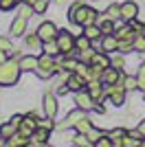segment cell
Wrapping results in <instances>:
<instances>
[{"label":"cell","mask_w":145,"mask_h":147,"mask_svg":"<svg viewBox=\"0 0 145 147\" xmlns=\"http://www.w3.org/2000/svg\"><path fill=\"white\" fill-rule=\"evenodd\" d=\"M55 73H64L62 61H55V57H51V55H46V53H42V55L37 57L35 75L40 77V79H51Z\"/></svg>","instance_id":"cell-1"},{"label":"cell","mask_w":145,"mask_h":147,"mask_svg":"<svg viewBox=\"0 0 145 147\" xmlns=\"http://www.w3.org/2000/svg\"><path fill=\"white\" fill-rule=\"evenodd\" d=\"M22 68L16 59H7L5 64H0V86H16L20 79Z\"/></svg>","instance_id":"cell-2"},{"label":"cell","mask_w":145,"mask_h":147,"mask_svg":"<svg viewBox=\"0 0 145 147\" xmlns=\"http://www.w3.org/2000/svg\"><path fill=\"white\" fill-rule=\"evenodd\" d=\"M97 18H99V13L92 9V7H86V2L77 9V13L70 18L72 24H77V26H88V24H97Z\"/></svg>","instance_id":"cell-3"},{"label":"cell","mask_w":145,"mask_h":147,"mask_svg":"<svg viewBox=\"0 0 145 147\" xmlns=\"http://www.w3.org/2000/svg\"><path fill=\"white\" fill-rule=\"evenodd\" d=\"M75 103H77V108H81V110H86V112L95 110V112H99V114H103V112H106L101 105H99L95 99L90 97V92L86 90V88H84V90H77V92H75Z\"/></svg>","instance_id":"cell-4"},{"label":"cell","mask_w":145,"mask_h":147,"mask_svg":"<svg viewBox=\"0 0 145 147\" xmlns=\"http://www.w3.org/2000/svg\"><path fill=\"white\" fill-rule=\"evenodd\" d=\"M57 44H60V51L62 55H75L77 53V46H75V35H72L68 29H62L57 31Z\"/></svg>","instance_id":"cell-5"},{"label":"cell","mask_w":145,"mask_h":147,"mask_svg":"<svg viewBox=\"0 0 145 147\" xmlns=\"http://www.w3.org/2000/svg\"><path fill=\"white\" fill-rule=\"evenodd\" d=\"M125 88L119 86V84H106V99H110L112 105H123L125 103Z\"/></svg>","instance_id":"cell-6"},{"label":"cell","mask_w":145,"mask_h":147,"mask_svg":"<svg viewBox=\"0 0 145 147\" xmlns=\"http://www.w3.org/2000/svg\"><path fill=\"white\" fill-rule=\"evenodd\" d=\"M57 26L53 24V22H42V24L37 26V35H40V40H42V42H48V40H55V37H57Z\"/></svg>","instance_id":"cell-7"},{"label":"cell","mask_w":145,"mask_h":147,"mask_svg":"<svg viewBox=\"0 0 145 147\" xmlns=\"http://www.w3.org/2000/svg\"><path fill=\"white\" fill-rule=\"evenodd\" d=\"M136 16H139V5H136L134 0H125V2L121 5V20L132 22Z\"/></svg>","instance_id":"cell-8"},{"label":"cell","mask_w":145,"mask_h":147,"mask_svg":"<svg viewBox=\"0 0 145 147\" xmlns=\"http://www.w3.org/2000/svg\"><path fill=\"white\" fill-rule=\"evenodd\" d=\"M48 138H51V129L40 127V125H37L35 132H33V136H31V141H29V145H33V147H42V145H46V143H48Z\"/></svg>","instance_id":"cell-9"},{"label":"cell","mask_w":145,"mask_h":147,"mask_svg":"<svg viewBox=\"0 0 145 147\" xmlns=\"http://www.w3.org/2000/svg\"><path fill=\"white\" fill-rule=\"evenodd\" d=\"M42 105H44V114H46V117H51V119L57 117V99H55V94L46 92V94H44Z\"/></svg>","instance_id":"cell-10"},{"label":"cell","mask_w":145,"mask_h":147,"mask_svg":"<svg viewBox=\"0 0 145 147\" xmlns=\"http://www.w3.org/2000/svg\"><path fill=\"white\" fill-rule=\"evenodd\" d=\"M66 86H68V90H72V92L84 90V88H86V79L81 77V75H77V73H68V77H66Z\"/></svg>","instance_id":"cell-11"},{"label":"cell","mask_w":145,"mask_h":147,"mask_svg":"<svg viewBox=\"0 0 145 147\" xmlns=\"http://www.w3.org/2000/svg\"><path fill=\"white\" fill-rule=\"evenodd\" d=\"M84 117H86V110H81V108H75V110H70V112L66 114V121L62 123L60 127H62V129H64V127H75V123H77L79 119H84Z\"/></svg>","instance_id":"cell-12"},{"label":"cell","mask_w":145,"mask_h":147,"mask_svg":"<svg viewBox=\"0 0 145 147\" xmlns=\"http://www.w3.org/2000/svg\"><path fill=\"white\" fill-rule=\"evenodd\" d=\"M9 33H11V37H20L26 33V18H22V16H18V18L11 22V29H9Z\"/></svg>","instance_id":"cell-13"},{"label":"cell","mask_w":145,"mask_h":147,"mask_svg":"<svg viewBox=\"0 0 145 147\" xmlns=\"http://www.w3.org/2000/svg\"><path fill=\"white\" fill-rule=\"evenodd\" d=\"M117 46H119V40H117L115 33H110V35H101V51H103V53H115Z\"/></svg>","instance_id":"cell-14"},{"label":"cell","mask_w":145,"mask_h":147,"mask_svg":"<svg viewBox=\"0 0 145 147\" xmlns=\"http://www.w3.org/2000/svg\"><path fill=\"white\" fill-rule=\"evenodd\" d=\"M20 68H22V73H35V68H37V57L35 55H24L18 59Z\"/></svg>","instance_id":"cell-15"},{"label":"cell","mask_w":145,"mask_h":147,"mask_svg":"<svg viewBox=\"0 0 145 147\" xmlns=\"http://www.w3.org/2000/svg\"><path fill=\"white\" fill-rule=\"evenodd\" d=\"M117 40H123V42H134V35H136V31L132 29V24L130 26H121V29L115 31Z\"/></svg>","instance_id":"cell-16"},{"label":"cell","mask_w":145,"mask_h":147,"mask_svg":"<svg viewBox=\"0 0 145 147\" xmlns=\"http://www.w3.org/2000/svg\"><path fill=\"white\" fill-rule=\"evenodd\" d=\"M119 75H121V70H119V68H115V66H108L106 70H103V77H101V81H103V84H117V81H119Z\"/></svg>","instance_id":"cell-17"},{"label":"cell","mask_w":145,"mask_h":147,"mask_svg":"<svg viewBox=\"0 0 145 147\" xmlns=\"http://www.w3.org/2000/svg\"><path fill=\"white\" fill-rule=\"evenodd\" d=\"M42 53H46V55H51V57L62 55V51H60V44H57V40H48V42H42Z\"/></svg>","instance_id":"cell-18"},{"label":"cell","mask_w":145,"mask_h":147,"mask_svg":"<svg viewBox=\"0 0 145 147\" xmlns=\"http://www.w3.org/2000/svg\"><path fill=\"white\" fill-rule=\"evenodd\" d=\"M97 24H99V29H101L103 35H110V33H115V20H108L106 16H101V18H97Z\"/></svg>","instance_id":"cell-19"},{"label":"cell","mask_w":145,"mask_h":147,"mask_svg":"<svg viewBox=\"0 0 145 147\" xmlns=\"http://www.w3.org/2000/svg\"><path fill=\"white\" fill-rule=\"evenodd\" d=\"M29 141H31V138H26V136H22L20 132H16L13 136L7 138V145H9V147H26V145H29Z\"/></svg>","instance_id":"cell-20"},{"label":"cell","mask_w":145,"mask_h":147,"mask_svg":"<svg viewBox=\"0 0 145 147\" xmlns=\"http://www.w3.org/2000/svg\"><path fill=\"white\" fill-rule=\"evenodd\" d=\"M84 35L90 40V42H97V40H101V29H99V24H88L84 26Z\"/></svg>","instance_id":"cell-21"},{"label":"cell","mask_w":145,"mask_h":147,"mask_svg":"<svg viewBox=\"0 0 145 147\" xmlns=\"http://www.w3.org/2000/svg\"><path fill=\"white\" fill-rule=\"evenodd\" d=\"M90 64H97V66H101V68H108V66H110V53H103V51H97Z\"/></svg>","instance_id":"cell-22"},{"label":"cell","mask_w":145,"mask_h":147,"mask_svg":"<svg viewBox=\"0 0 145 147\" xmlns=\"http://www.w3.org/2000/svg\"><path fill=\"white\" fill-rule=\"evenodd\" d=\"M16 132H18V125L13 121H7V123L0 125V138H9V136H13Z\"/></svg>","instance_id":"cell-23"},{"label":"cell","mask_w":145,"mask_h":147,"mask_svg":"<svg viewBox=\"0 0 145 147\" xmlns=\"http://www.w3.org/2000/svg\"><path fill=\"white\" fill-rule=\"evenodd\" d=\"M127 134V129H123V127H115V129H110L108 132V136L112 138V145L115 147H121V141H123V136Z\"/></svg>","instance_id":"cell-24"},{"label":"cell","mask_w":145,"mask_h":147,"mask_svg":"<svg viewBox=\"0 0 145 147\" xmlns=\"http://www.w3.org/2000/svg\"><path fill=\"white\" fill-rule=\"evenodd\" d=\"M108 20H121V5H110L108 9H106V13H103Z\"/></svg>","instance_id":"cell-25"},{"label":"cell","mask_w":145,"mask_h":147,"mask_svg":"<svg viewBox=\"0 0 145 147\" xmlns=\"http://www.w3.org/2000/svg\"><path fill=\"white\" fill-rule=\"evenodd\" d=\"M26 46L33 49V51H42V40H40V35H37V33L26 35Z\"/></svg>","instance_id":"cell-26"},{"label":"cell","mask_w":145,"mask_h":147,"mask_svg":"<svg viewBox=\"0 0 145 147\" xmlns=\"http://www.w3.org/2000/svg\"><path fill=\"white\" fill-rule=\"evenodd\" d=\"M72 145H75V147H90V145H92V141H90V138H88L86 134L77 132V134H75V138H72Z\"/></svg>","instance_id":"cell-27"},{"label":"cell","mask_w":145,"mask_h":147,"mask_svg":"<svg viewBox=\"0 0 145 147\" xmlns=\"http://www.w3.org/2000/svg\"><path fill=\"white\" fill-rule=\"evenodd\" d=\"M92 127V121L88 117H84V119H79L77 123H75V129H77V132H81V134H86V132H88V129Z\"/></svg>","instance_id":"cell-28"},{"label":"cell","mask_w":145,"mask_h":147,"mask_svg":"<svg viewBox=\"0 0 145 147\" xmlns=\"http://www.w3.org/2000/svg\"><path fill=\"white\" fill-rule=\"evenodd\" d=\"M123 88H125V90H139V77L125 75V77H123Z\"/></svg>","instance_id":"cell-29"},{"label":"cell","mask_w":145,"mask_h":147,"mask_svg":"<svg viewBox=\"0 0 145 147\" xmlns=\"http://www.w3.org/2000/svg\"><path fill=\"white\" fill-rule=\"evenodd\" d=\"M110 66H115V68H119V70H123V66H125V57H123V53L110 55Z\"/></svg>","instance_id":"cell-30"},{"label":"cell","mask_w":145,"mask_h":147,"mask_svg":"<svg viewBox=\"0 0 145 147\" xmlns=\"http://www.w3.org/2000/svg\"><path fill=\"white\" fill-rule=\"evenodd\" d=\"M134 51L136 53H145V33H136L134 35Z\"/></svg>","instance_id":"cell-31"},{"label":"cell","mask_w":145,"mask_h":147,"mask_svg":"<svg viewBox=\"0 0 145 147\" xmlns=\"http://www.w3.org/2000/svg\"><path fill=\"white\" fill-rule=\"evenodd\" d=\"M90 44H92V42L84 35V33H81L79 37H75V46H77V51H86V49H90Z\"/></svg>","instance_id":"cell-32"},{"label":"cell","mask_w":145,"mask_h":147,"mask_svg":"<svg viewBox=\"0 0 145 147\" xmlns=\"http://www.w3.org/2000/svg\"><path fill=\"white\" fill-rule=\"evenodd\" d=\"M18 7H20V11H18V16H22V18H26V20H29L31 16H33V13H35V11H33V7H31L29 2H20Z\"/></svg>","instance_id":"cell-33"},{"label":"cell","mask_w":145,"mask_h":147,"mask_svg":"<svg viewBox=\"0 0 145 147\" xmlns=\"http://www.w3.org/2000/svg\"><path fill=\"white\" fill-rule=\"evenodd\" d=\"M86 136H88V138L92 141V145H95V143L103 136V129H99V127H90L88 132H86Z\"/></svg>","instance_id":"cell-34"},{"label":"cell","mask_w":145,"mask_h":147,"mask_svg":"<svg viewBox=\"0 0 145 147\" xmlns=\"http://www.w3.org/2000/svg\"><path fill=\"white\" fill-rule=\"evenodd\" d=\"M79 53H81V57H79V61H86V64H90L97 51H95V49H92V46H90V49H86V51H79Z\"/></svg>","instance_id":"cell-35"},{"label":"cell","mask_w":145,"mask_h":147,"mask_svg":"<svg viewBox=\"0 0 145 147\" xmlns=\"http://www.w3.org/2000/svg\"><path fill=\"white\" fill-rule=\"evenodd\" d=\"M18 5H20L18 0H0V11H11Z\"/></svg>","instance_id":"cell-36"},{"label":"cell","mask_w":145,"mask_h":147,"mask_svg":"<svg viewBox=\"0 0 145 147\" xmlns=\"http://www.w3.org/2000/svg\"><path fill=\"white\" fill-rule=\"evenodd\" d=\"M48 9V0H35L33 2V11L35 13H44Z\"/></svg>","instance_id":"cell-37"},{"label":"cell","mask_w":145,"mask_h":147,"mask_svg":"<svg viewBox=\"0 0 145 147\" xmlns=\"http://www.w3.org/2000/svg\"><path fill=\"white\" fill-rule=\"evenodd\" d=\"M117 51H119V53H130V51H134V42H123V40H119Z\"/></svg>","instance_id":"cell-38"},{"label":"cell","mask_w":145,"mask_h":147,"mask_svg":"<svg viewBox=\"0 0 145 147\" xmlns=\"http://www.w3.org/2000/svg\"><path fill=\"white\" fill-rule=\"evenodd\" d=\"M18 132H20V134H22V136H26V138H31V136H33V132H35V129L31 127V125H26V123H20Z\"/></svg>","instance_id":"cell-39"},{"label":"cell","mask_w":145,"mask_h":147,"mask_svg":"<svg viewBox=\"0 0 145 147\" xmlns=\"http://www.w3.org/2000/svg\"><path fill=\"white\" fill-rule=\"evenodd\" d=\"M37 125H40V127H46V129H51V132L55 129V123H53V119H51V117H46V119H40V121H37Z\"/></svg>","instance_id":"cell-40"},{"label":"cell","mask_w":145,"mask_h":147,"mask_svg":"<svg viewBox=\"0 0 145 147\" xmlns=\"http://www.w3.org/2000/svg\"><path fill=\"white\" fill-rule=\"evenodd\" d=\"M0 49H5V51H9V53H11V51H13L11 40H9V37H0Z\"/></svg>","instance_id":"cell-41"},{"label":"cell","mask_w":145,"mask_h":147,"mask_svg":"<svg viewBox=\"0 0 145 147\" xmlns=\"http://www.w3.org/2000/svg\"><path fill=\"white\" fill-rule=\"evenodd\" d=\"M81 5H84V0H77V2H72V5H70V9H68V18H72V16L77 13V9H79Z\"/></svg>","instance_id":"cell-42"},{"label":"cell","mask_w":145,"mask_h":147,"mask_svg":"<svg viewBox=\"0 0 145 147\" xmlns=\"http://www.w3.org/2000/svg\"><path fill=\"white\" fill-rule=\"evenodd\" d=\"M132 29L136 31V33H145V24H143V22H139L136 18L132 20Z\"/></svg>","instance_id":"cell-43"},{"label":"cell","mask_w":145,"mask_h":147,"mask_svg":"<svg viewBox=\"0 0 145 147\" xmlns=\"http://www.w3.org/2000/svg\"><path fill=\"white\" fill-rule=\"evenodd\" d=\"M9 55H11V53H9V51H5V49H0V64H5V61L9 59Z\"/></svg>","instance_id":"cell-44"},{"label":"cell","mask_w":145,"mask_h":147,"mask_svg":"<svg viewBox=\"0 0 145 147\" xmlns=\"http://www.w3.org/2000/svg\"><path fill=\"white\" fill-rule=\"evenodd\" d=\"M22 119H24L22 114H16V117H11V121H13V123H16V125L20 127V123H22Z\"/></svg>","instance_id":"cell-45"},{"label":"cell","mask_w":145,"mask_h":147,"mask_svg":"<svg viewBox=\"0 0 145 147\" xmlns=\"http://www.w3.org/2000/svg\"><path fill=\"white\" fill-rule=\"evenodd\" d=\"M136 77H139V75H136ZM139 90L145 92V77H139Z\"/></svg>","instance_id":"cell-46"},{"label":"cell","mask_w":145,"mask_h":147,"mask_svg":"<svg viewBox=\"0 0 145 147\" xmlns=\"http://www.w3.org/2000/svg\"><path fill=\"white\" fill-rule=\"evenodd\" d=\"M139 77H145V61L139 66Z\"/></svg>","instance_id":"cell-47"},{"label":"cell","mask_w":145,"mask_h":147,"mask_svg":"<svg viewBox=\"0 0 145 147\" xmlns=\"http://www.w3.org/2000/svg\"><path fill=\"white\" fill-rule=\"evenodd\" d=\"M136 129H139L141 134H143V136H145V121H141V123H139V127H136Z\"/></svg>","instance_id":"cell-48"},{"label":"cell","mask_w":145,"mask_h":147,"mask_svg":"<svg viewBox=\"0 0 145 147\" xmlns=\"http://www.w3.org/2000/svg\"><path fill=\"white\" fill-rule=\"evenodd\" d=\"M18 2H24V0H18Z\"/></svg>","instance_id":"cell-49"},{"label":"cell","mask_w":145,"mask_h":147,"mask_svg":"<svg viewBox=\"0 0 145 147\" xmlns=\"http://www.w3.org/2000/svg\"><path fill=\"white\" fill-rule=\"evenodd\" d=\"M143 99H145V97H143Z\"/></svg>","instance_id":"cell-50"}]
</instances>
